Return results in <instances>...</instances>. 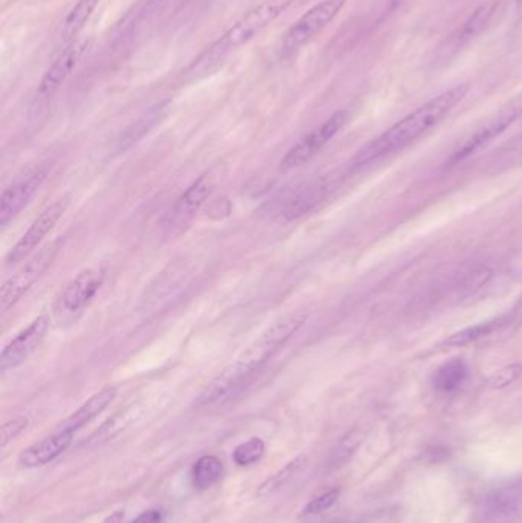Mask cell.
<instances>
[{
	"label": "cell",
	"instance_id": "cell-20",
	"mask_svg": "<svg viewBox=\"0 0 522 523\" xmlns=\"http://www.w3.org/2000/svg\"><path fill=\"white\" fill-rule=\"evenodd\" d=\"M469 367L461 358H453L436 369L432 375V384L440 393H453L468 382Z\"/></svg>",
	"mask_w": 522,
	"mask_h": 523
},
{
	"label": "cell",
	"instance_id": "cell-6",
	"mask_svg": "<svg viewBox=\"0 0 522 523\" xmlns=\"http://www.w3.org/2000/svg\"><path fill=\"white\" fill-rule=\"evenodd\" d=\"M348 0H322L300 16L283 34L281 52L291 55L302 50L338 17Z\"/></svg>",
	"mask_w": 522,
	"mask_h": 523
},
{
	"label": "cell",
	"instance_id": "cell-1",
	"mask_svg": "<svg viewBox=\"0 0 522 523\" xmlns=\"http://www.w3.org/2000/svg\"><path fill=\"white\" fill-rule=\"evenodd\" d=\"M306 320L308 316L305 312H290L273 322L241 352L236 361L207 384L195 399L196 407H210L236 397L250 382L256 371H259L279 349L283 348V344L304 326Z\"/></svg>",
	"mask_w": 522,
	"mask_h": 523
},
{
	"label": "cell",
	"instance_id": "cell-15",
	"mask_svg": "<svg viewBox=\"0 0 522 523\" xmlns=\"http://www.w3.org/2000/svg\"><path fill=\"white\" fill-rule=\"evenodd\" d=\"M71 431L59 430L54 431L53 435L46 436L42 441L36 442L33 446L25 448L20 456L19 463L25 469H37L44 467L46 463H53L55 458H59L66 448L69 447L72 441Z\"/></svg>",
	"mask_w": 522,
	"mask_h": 523
},
{
	"label": "cell",
	"instance_id": "cell-19",
	"mask_svg": "<svg viewBox=\"0 0 522 523\" xmlns=\"http://www.w3.org/2000/svg\"><path fill=\"white\" fill-rule=\"evenodd\" d=\"M510 322V317L501 316L487 322H481L474 326L464 327L458 333L452 334L443 342V346L446 348H462L468 344L475 343L481 338L489 337L492 334L498 333L502 327L507 326Z\"/></svg>",
	"mask_w": 522,
	"mask_h": 523
},
{
	"label": "cell",
	"instance_id": "cell-31",
	"mask_svg": "<svg viewBox=\"0 0 522 523\" xmlns=\"http://www.w3.org/2000/svg\"><path fill=\"white\" fill-rule=\"evenodd\" d=\"M447 455L449 453H447L446 448L440 447V446H434V447L426 448L421 458H425L426 463H436L445 461L447 458Z\"/></svg>",
	"mask_w": 522,
	"mask_h": 523
},
{
	"label": "cell",
	"instance_id": "cell-10",
	"mask_svg": "<svg viewBox=\"0 0 522 523\" xmlns=\"http://www.w3.org/2000/svg\"><path fill=\"white\" fill-rule=\"evenodd\" d=\"M349 120L348 110H338L323 121L314 131L305 135L299 142H296L293 148L290 149L287 155L282 159V169H298L300 165L308 163L311 158H314L322 149L331 141L332 138L342 131L343 125H347Z\"/></svg>",
	"mask_w": 522,
	"mask_h": 523
},
{
	"label": "cell",
	"instance_id": "cell-2",
	"mask_svg": "<svg viewBox=\"0 0 522 523\" xmlns=\"http://www.w3.org/2000/svg\"><path fill=\"white\" fill-rule=\"evenodd\" d=\"M469 84H457L438 93L436 97L426 101L423 106L406 115L404 118L391 125L387 131L374 138L366 146L360 149L353 158V167H362L366 164L376 163L379 159L389 157L392 153L400 152L415 140H419L426 132L436 127L441 120H445L452 109L461 103L468 95Z\"/></svg>",
	"mask_w": 522,
	"mask_h": 523
},
{
	"label": "cell",
	"instance_id": "cell-28",
	"mask_svg": "<svg viewBox=\"0 0 522 523\" xmlns=\"http://www.w3.org/2000/svg\"><path fill=\"white\" fill-rule=\"evenodd\" d=\"M522 375L521 365H510L502 367L500 371L493 372L487 380V386L490 389H504L517 382L518 378Z\"/></svg>",
	"mask_w": 522,
	"mask_h": 523
},
{
	"label": "cell",
	"instance_id": "cell-35",
	"mask_svg": "<svg viewBox=\"0 0 522 523\" xmlns=\"http://www.w3.org/2000/svg\"><path fill=\"white\" fill-rule=\"evenodd\" d=\"M125 520V514L123 511H115L114 514H110V518L106 519L103 523H123Z\"/></svg>",
	"mask_w": 522,
	"mask_h": 523
},
{
	"label": "cell",
	"instance_id": "cell-34",
	"mask_svg": "<svg viewBox=\"0 0 522 523\" xmlns=\"http://www.w3.org/2000/svg\"><path fill=\"white\" fill-rule=\"evenodd\" d=\"M411 2L412 0H387V6H385V14L398 12V10H402V8H404Z\"/></svg>",
	"mask_w": 522,
	"mask_h": 523
},
{
	"label": "cell",
	"instance_id": "cell-23",
	"mask_svg": "<svg viewBox=\"0 0 522 523\" xmlns=\"http://www.w3.org/2000/svg\"><path fill=\"white\" fill-rule=\"evenodd\" d=\"M224 465L216 456H202L192 469V482L196 490H207L223 478Z\"/></svg>",
	"mask_w": 522,
	"mask_h": 523
},
{
	"label": "cell",
	"instance_id": "cell-9",
	"mask_svg": "<svg viewBox=\"0 0 522 523\" xmlns=\"http://www.w3.org/2000/svg\"><path fill=\"white\" fill-rule=\"evenodd\" d=\"M521 507L522 480H507L479 499L475 520L477 523H510Z\"/></svg>",
	"mask_w": 522,
	"mask_h": 523
},
{
	"label": "cell",
	"instance_id": "cell-29",
	"mask_svg": "<svg viewBox=\"0 0 522 523\" xmlns=\"http://www.w3.org/2000/svg\"><path fill=\"white\" fill-rule=\"evenodd\" d=\"M338 496H340L338 488L323 493L322 496L313 499L308 505H305L304 510H302V516H313V514H321V512L327 511L338 501Z\"/></svg>",
	"mask_w": 522,
	"mask_h": 523
},
{
	"label": "cell",
	"instance_id": "cell-5",
	"mask_svg": "<svg viewBox=\"0 0 522 523\" xmlns=\"http://www.w3.org/2000/svg\"><path fill=\"white\" fill-rule=\"evenodd\" d=\"M224 176L225 167L218 164L193 181V184L178 197V201L175 202L174 207L166 218L164 229L170 236L180 235L181 231L191 224L192 219L195 218L196 213L204 205V202L212 197L213 191L218 187Z\"/></svg>",
	"mask_w": 522,
	"mask_h": 523
},
{
	"label": "cell",
	"instance_id": "cell-3",
	"mask_svg": "<svg viewBox=\"0 0 522 523\" xmlns=\"http://www.w3.org/2000/svg\"><path fill=\"white\" fill-rule=\"evenodd\" d=\"M104 282L102 268H87L77 274L55 295L53 316L59 325H69L82 316Z\"/></svg>",
	"mask_w": 522,
	"mask_h": 523
},
{
	"label": "cell",
	"instance_id": "cell-12",
	"mask_svg": "<svg viewBox=\"0 0 522 523\" xmlns=\"http://www.w3.org/2000/svg\"><path fill=\"white\" fill-rule=\"evenodd\" d=\"M48 164H44L40 167L28 172L27 174L20 176L19 180L5 189L0 197V225L5 227L8 222H12L23 208L27 207L29 201L33 199L34 195L37 193L38 189L42 187L46 176L49 173Z\"/></svg>",
	"mask_w": 522,
	"mask_h": 523
},
{
	"label": "cell",
	"instance_id": "cell-33",
	"mask_svg": "<svg viewBox=\"0 0 522 523\" xmlns=\"http://www.w3.org/2000/svg\"><path fill=\"white\" fill-rule=\"evenodd\" d=\"M132 523H163V512L159 510H149L142 512Z\"/></svg>",
	"mask_w": 522,
	"mask_h": 523
},
{
	"label": "cell",
	"instance_id": "cell-7",
	"mask_svg": "<svg viewBox=\"0 0 522 523\" xmlns=\"http://www.w3.org/2000/svg\"><path fill=\"white\" fill-rule=\"evenodd\" d=\"M59 254V242H53L49 245L40 248L33 256L28 257L22 267L6 278L0 288V310L6 312L16 305L23 295L27 294L38 278H42L48 270L55 257Z\"/></svg>",
	"mask_w": 522,
	"mask_h": 523
},
{
	"label": "cell",
	"instance_id": "cell-26",
	"mask_svg": "<svg viewBox=\"0 0 522 523\" xmlns=\"http://www.w3.org/2000/svg\"><path fill=\"white\" fill-rule=\"evenodd\" d=\"M305 458L304 456H299V458L293 459V461H290L282 470H279L278 473L273 474L270 476L261 487H259V490H257V496H267L270 493H274V491H278L281 487L285 486L287 482H289L291 478H293L294 474L298 473L302 467H304Z\"/></svg>",
	"mask_w": 522,
	"mask_h": 523
},
{
	"label": "cell",
	"instance_id": "cell-30",
	"mask_svg": "<svg viewBox=\"0 0 522 523\" xmlns=\"http://www.w3.org/2000/svg\"><path fill=\"white\" fill-rule=\"evenodd\" d=\"M29 421L27 416H17L14 420L8 421L2 425L0 430V447L5 448L10 442L14 441L17 436L20 435L25 429H27Z\"/></svg>",
	"mask_w": 522,
	"mask_h": 523
},
{
	"label": "cell",
	"instance_id": "cell-14",
	"mask_svg": "<svg viewBox=\"0 0 522 523\" xmlns=\"http://www.w3.org/2000/svg\"><path fill=\"white\" fill-rule=\"evenodd\" d=\"M91 46V42H71V44L61 52L54 63L49 66L45 72L42 80L38 83V100H46L53 97L59 87L66 82V78L71 76L77 65L82 61L83 55L86 54Z\"/></svg>",
	"mask_w": 522,
	"mask_h": 523
},
{
	"label": "cell",
	"instance_id": "cell-24",
	"mask_svg": "<svg viewBox=\"0 0 522 523\" xmlns=\"http://www.w3.org/2000/svg\"><path fill=\"white\" fill-rule=\"evenodd\" d=\"M364 436H366V433L362 429H353V430L343 436L338 446L332 450L330 458H328V470L340 469L342 465L348 463L349 459L353 458L354 455L357 453L360 446L363 444Z\"/></svg>",
	"mask_w": 522,
	"mask_h": 523
},
{
	"label": "cell",
	"instance_id": "cell-22",
	"mask_svg": "<svg viewBox=\"0 0 522 523\" xmlns=\"http://www.w3.org/2000/svg\"><path fill=\"white\" fill-rule=\"evenodd\" d=\"M498 5H500L498 0H487L485 4H481L460 28L457 36L458 44L468 42L470 38L477 37L478 34L483 33L490 20L495 16Z\"/></svg>",
	"mask_w": 522,
	"mask_h": 523
},
{
	"label": "cell",
	"instance_id": "cell-16",
	"mask_svg": "<svg viewBox=\"0 0 522 523\" xmlns=\"http://www.w3.org/2000/svg\"><path fill=\"white\" fill-rule=\"evenodd\" d=\"M328 190L330 187L323 181H314L299 187L283 204L281 216L287 222L302 218L306 213L313 212L327 197Z\"/></svg>",
	"mask_w": 522,
	"mask_h": 523
},
{
	"label": "cell",
	"instance_id": "cell-13",
	"mask_svg": "<svg viewBox=\"0 0 522 523\" xmlns=\"http://www.w3.org/2000/svg\"><path fill=\"white\" fill-rule=\"evenodd\" d=\"M49 331V318L40 316L23 327L0 354V371L8 372L23 365L44 343Z\"/></svg>",
	"mask_w": 522,
	"mask_h": 523
},
{
	"label": "cell",
	"instance_id": "cell-36",
	"mask_svg": "<svg viewBox=\"0 0 522 523\" xmlns=\"http://www.w3.org/2000/svg\"><path fill=\"white\" fill-rule=\"evenodd\" d=\"M519 2V5H522V0H518Z\"/></svg>",
	"mask_w": 522,
	"mask_h": 523
},
{
	"label": "cell",
	"instance_id": "cell-8",
	"mask_svg": "<svg viewBox=\"0 0 522 523\" xmlns=\"http://www.w3.org/2000/svg\"><path fill=\"white\" fill-rule=\"evenodd\" d=\"M522 118V91L515 95L509 103L504 104L492 118L485 121L478 131L462 142L461 146L452 153L451 164H458L472 157L474 153L485 148L487 144L502 135L504 132Z\"/></svg>",
	"mask_w": 522,
	"mask_h": 523
},
{
	"label": "cell",
	"instance_id": "cell-27",
	"mask_svg": "<svg viewBox=\"0 0 522 523\" xmlns=\"http://www.w3.org/2000/svg\"><path fill=\"white\" fill-rule=\"evenodd\" d=\"M265 452V444L261 438H250L249 441L242 442L234 448L233 461L238 465H250L259 461Z\"/></svg>",
	"mask_w": 522,
	"mask_h": 523
},
{
	"label": "cell",
	"instance_id": "cell-32",
	"mask_svg": "<svg viewBox=\"0 0 522 523\" xmlns=\"http://www.w3.org/2000/svg\"><path fill=\"white\" fill-rule=\"evenodd\" d=\"M167 0H146L144 2V5L140 8V19H147V17L153 16L155 12H159L161 8H163L164 4H166Z\"/></svg>",
	"mask_w": 522,
	"mask_h": 523
},
{
	"label": "cell",
	"instance_id": "cell-4",
	"mask_svg": "<svg viewBox=\"0 0 522 523\" xmlns=\"http://www.w3.org/2000/svg\"><path fill=\"white\" fill-rule=\"evenodd\" d=\"M293 0H267L251 8L244 16L238 19L232 27L216 40L221 50L230 55L241 46L251 42L259 34L270 27L279 16L289 10Z\"/></svg>",
	"mask_w": 522,
	"mask_h": 523
},
{
	"label": "cell",
	"instance_id": "cell-21",
	"mask_svg": "<svg viewBox=\"0 0 522 523\" xmlns=\"http://www.w3.org/2000/svg\"><path fill=\"white\" fill-rule=\"evenodd\" d=\"M98 4L100 0H78L76 5L72 6L71 12H68L61 25V38L65 42H74V38L82 33Z\"/></svg>",
	"mask_w": 522,
	"mask_h": 523
},
{
	"label": "cell",
	"instance_id": "cell-25",
	"mask_svg": "<svg viewBox=\"0 0 522 523\" xmlns=\"http://www.w3.org/2000/svg\"><path fill=\"white\" fill-rule=\"evenodd\" d=\"M167 109H169V101H163V103L153 106L152 109L143 115L135 125H131L126 131L125 137L121 138V148L125 149L126 146H131L134 142L138 141L140 138L144 137L147 132L151 131L153 125H157L164 115L167 114Z\"/></svg>",
	"mask_w": 522,
	"mask_h": 523
},
{
	"label": "cell",
	"instance_id": "cell-11",
	"mask_svg": "<svg viewBox=\"0 0 522 523\" xmlns=\"http://www.w3.org/2000/svg\"><path fill=\"white\" fill-rule=\"evenodd\" d=\"M68 207H69V197H63L53 202L49 207L45 208L44 212L40 213L38 218L31 224V227L27 229V233L8 253L6 265H17L19 262L31 256L34 251L37 250L38 245L44 242L45 237L53 231L55 224L61 221Z\"/></svg>",
	"mask_w": 522,
	"mask_h": 523
},
{
	"label": "cell",
	"instance_id": "cell-17",
	"mask_svg": "<svg viewBox=\"0 0 522 523\" xmlns=\"http://www.w3.org/2000/svg\"><path fill=\"white\" fill-rule=\"evenodd\" d=\"M115 397H117L115 387H104L87 399L86 403L82 404L69 418L63 421V424L61 425V430L71 431V433L80 430L82 427L95 420L98 414L114 401Z\"/></svg>",
	"mask_w": 522,
	"mask_h": 523
},
{
	"label": "cell",
	"instance_id": "cell-18",
	"mask_svg": "<svg viewBox=\"0 0 522 523\" xmlns=\"http://www.w3.org/2000/svg\"><path fill=\"white\" fill-rule=\"evenodd\" d=\"M227 59H229V55L219 48L216 42H213L210 46H207L206 50L202 51L201 54L196 57L195 60H192L191 65L185 68L181 76L184 78V82L201 80V78L215 74L219 68H223Z\"/></svg>",
	"mask_w": 522,
	"mask_h": 523
}]
</instances>
